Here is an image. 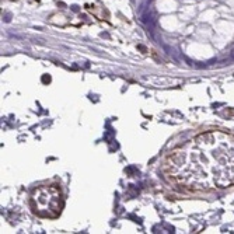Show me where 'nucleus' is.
I'll list each match as a JSON object with an SVG mask.
<instances>
[{"mask_svg": "<svg viewBox=\"0 0 234 234\" xmlns=\"http://www.w3.org/2000/svg\"><path fill=\"white\" fill-rule=\"evenodd\" d=\"M174 182L192 189L234 185V135L209 130L175 147L164 161Z\"/></svg>", "mask_w": 234, "mask_h": 234, "instance_id": "nucleus-1", "label": "nucleus"}, {"mask_svg": "<svg viewBox=\"0 0 234 234\" xmlns=\"http://www.w3.org/2000/svg\"><path fill=\"white\" fill-rule=\"evenodd\" d=\"M31 206L41 217L55 219L60 215L63 208V198L60 188L56 185H44L32 192Z\"/></svg>", "mask_w": 234, "mask_h": 234, "instance_id": "nucleus-2", "label": "nucleus"}]
</instances>
